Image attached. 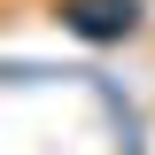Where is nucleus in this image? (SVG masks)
Listing matches in <instances>:
<instances>
[{
	"label": "nucleus",
	"mask_w": 155,
	"mask_h": 155,
	"mask_svg": "<svg viewBox=\"0 0 155 155\" xmlns=\"http://www.w3.org/2000/svg\"><path fill=\"white\" fill-rule=\"evenodd\" d=\"M54 23L78 39H132L140 31V0H54Z\"/></svg>",
	"instance_id": "obj_1"
}]
</instances>
